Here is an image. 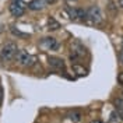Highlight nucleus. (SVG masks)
I'll return each mask as SVG.
<instances>
[{
	"label": "nucleus",
	"mask_w": 123,
	"mask_h": 123,
	"mask_svg": "<svg viewBox=\"0 0 123 123\" xmlns=\"http://www.w3.org/2000/svg\"><path fill=\"white\" fill-rule=\"evenodd\" d=\"M17 50L18 49L14 42H8L6 45H3V48L0 49V59L3 62H10L11 59H14Z\"/></svg>",
	"instance_id": "f257e3e1"
},
{
	"label": "nucleus",
	"mask_w": 123,
	"mask_h": 123,
	"mask_svg": "<svg viewBox=\"0 0 123 123\" xmlns=\"http://www.w3.org/2000/svg\"><path fill=\"white\" fill-rule=\"evenodd\" d=\"M14 57L20 66H32L35 63V57L31 56L27 50H17Z\"/></svg>",
	"instance_id": "f03ea898"
},
{
	"label": "nucleus",
	"mask_w": 123,
	"mask_h": 123,
	"mask_svg": "<svg viewBox=\"0 0 123 123\" xmlns=\"http://www.w3.org/2000/svg\"><path fill=\"white\" fill-rule=\"evenodd\" d=\"M87 18L88 21H91L92 24H101L104 21V17H102V13H101V8L97 7V6H91L87 11Z\"/></svg>",
	"instance_id": "7ed1b4c3"
},
{
	"label": "nucleus",
	"mask_w": 123,
	"mask_h": 123,
	"mask_svg": "<svg viewBox=\"0 0 123 123\" xmlns=\"http://www.w3.org/2000/svg\"><path fill=\"white\" fill-rule=\"evenodd\" d=\"M8 10H10V13L14 15V17H21L25 13V6H24V3H21L20 0H13L10 3V6H8Z\"/></svg>",
	"instance_id": "20e7f679"
},
{
	"label": "nucleus",
	"mask_w": 123,
	"mask_h": 123,
	"mask_svg": "<svg viewBox=\"0 0 123 123\" xmlns=\"http://www.w3.org/2000/svg\"><path fill=\"white\" fill-rule=\"evenodd\" d=\"M39 46L42 48V49H45V50H56L57 48H59V43H57V41L55 38H43L41 42H39Z\"/></svg>",
	"instance_id": "39448f33"
},
{
	"label": "nucleus",
	"mask_w": 123,
	"mask_h": 123,
	"mask_svg": "<svg viewBox=\"0 0 123 123\" xmlns=\"http://www.w3.org/2000/svg\"><path fill=\"white\" fill-rule=\"evenodd\" d=\"M67 13H69L70 18L73 20H80V21H84L87 18V13L81 8H67Z\"/></svg>",
	"instance_id": "423d86ee"
},
{
	"label": "nucleus",
	"mask_w": 123,
	"mask_h": 123,
	"mask_svg": "<svg viewBox=\"0 0 123 123\" xmlns=\"http://www.w3.org/2000/svg\"><path fill=\"white\" fill-rule=\"evenodd\" d=\"M49 66L50 67H53V69H57V70H64V62L62 60L60 57H49Z\"/></svg>",
	"instance_id": "0eeeda50"
},
{
	"label": "nucleus",
	"mask_w": 123,
	"mask_h": 123,
	"mask_svg": "<svg viewBox=\"0 0 123 123\" xmlns=\"http://www.w3.org/2000/svg\"><path fill=\"white\" fill-rule=\"evenodd\" d=\"M46 6L45 0H32L30 4H28V7L30 10H34V11H38V10H43Z\"/></svg>",
	"instance_id": "6e6552de"
},
{
	"label": "nucleus",
	"mask_w": 123,
	"mask_h": 123,
	"mask_svg": "<svg viewBox=\"0 0 123 123\" xmlns=\"http://www.w3.org/2000/svg\"><path fill=\"white\" fill-rule=\"evenodd\" d=\"M48 27H49V30L56 31V30H59V28H60V24L57 23L53 17H49V20H48Z\"/></svg>",
	"instance_id": "1a4fd4ad"
},
{
	"label": "nucleus",
	"mask_w": 123,
	"mask_h": 123,
	"mask_svg": "<svg viewBox=\"0 0 123 123\" xmlns=\"http://www.w3.org/2000/svg\"><path fill=\"white\" fill-rule=\"evenodd\" d=\"M69 117L73 120V122H80V120H81V113L74 111V112H70L69 113Z\"/></svg>",
	"instance_id": "9d476101"
},
{
	"label": "nucleus",
	"mask_w": 123,
	"mask_h": 123,
	"mask_svg": "<svg viewBox=\"0 0 123 123\" xmlns=\"http://www.w3.org/2000/svg\"><path fill=\"white\" fill-rule=\"evenodd\" d=\"M120 116H119V113L117 112H112L111 113V119H109V123H120Z\"/></svg>",
	"instance_id": "9b49d317"
},
{
	"label": "nucleus",
	"mask_w": 123,
	"mask_h": 123,
	"mask_svg": "<svg viewBox=\"0 0 123 123\" xmlns=\"http://www.w3.org/2000/svg\"><path fill=\"white\" fill-rule=\"evenodd\" d=\"M73 70L76 71L78 76H84L85 73H87V70H85L84 67H81V66H78V64H74V66H73Z\"/></svg>",
	"instance_id": "f8f14e48"
},
{
	"label": "nucleus",
	"mask_w": 123,
	"mask_h": 123,
	"mask_svg": "<svg viewBox=\"0 0 123 123\" xmlns=\"http://www.w3.org/2000/svg\"><path fill=\"white\" fill-rule=\"evenodd\" d=\"M113 104H115L116 109L120 112V111H123V98H116L115 101H113Z\"/></svg>",
	"instance_id": "ddd939ff"
},
{
	"label": "nucleus",
	"mask_w": 123,
	"mask_h": 123,
	"mask_svg": "<svg viewBox=\"0 0 123 123\" xmlns=\"http://www.w3.org/2000/svg\"><path fill=\"white\" fill-rule=\"evenodd\" d=\"M117 81H119V84L123 85V71L122 73H119V76H117Z\"/></svg>",
	"instance_id": "4468645a"
},
{
	"label": "nucleus",
	"mask_w": 123,
	"mask_h": 123,
	"mask_svg": "<svg viewBox=\"0 0 123 123\" xmlns=\"http://www.w3.org/2000/svg\"><path fill=\"white\" fill-rule=\"evenodd\" d=\"M119 60H120V63H122V66H123V49L119 52Z\"/></svg>",
	"instance_id": "2eb2a0df"
},
{
	"label": "nucleus",
	"mask_w": 123,
	"mask_h": 123,
	"mask_svg": "<svg viewBox=\"0 0 123 123\" xmlns=\"http://www.w3.org/2000/svg\"><path fill=\"white\" fill-rule=\"evenodd\" d=\"M1 101H3V88L0 85V104H1Z\"/></svg>",
	"instance_id": "dca6fc26"
},
{
	"label": "nucleus",
	"mask_w": 123,
	"mask_h": 123,
	"mask_svg": "<svg viewBox=\"0 0 123 123\" xmlns=\"http://www.w3.org/2000/svg\"><path fill=\"white\" fill-rule=\"evenodd\" d=\"M117 113H119V116H120V119H122V120H123V111H120V112L117 111Z\"/></svg>",
	"instance_id": "f3484780"
},
{
	"label": "nucleus",
	"mask_w": 123,
	"mask_h": 123,
	"mask_svg": "<svg viewBox=\"0 0 123 123\" xmlns=\"http://www.w3.org/2000/svg\"><path fill=\"white\" fill-rule=\"evenodd\" d=\"M53 1H55V0H45L46 4H49V3H53Z\"/></svg>",
	"instance_id": "a211bd4d"
},
{
	"label": "nucleus",
	"mask_w": 123,
	"mask_h": 123,
	"mask_svg": "<svg viewBox=\"0 0 123 123\" xmlns=\"http://www.w3.org/2000/svg\"><path fill=\"white\" fill-rule=\"evenodd\" d=\"M119 6L123 8V0H119Z\"/></svg>",
	"instance_id": "6ab92c4d"
},
{
	"label": "nucleus",
	"mask_w": 123,
	"mask_h": 123,
	"mask_svg": "<svg viewBox=\"0 0 123 123\" xmlns=\"http://www.w3.org/2000/svg\"><path fill=\"white\" fill-rule=\"evenodd\" d=\"M92 123H104V122H101V120H95V122H92Z\"/></svg>",
	"instance_id": "aec40b11"
},
{
	"label": "nucleus",
	"mask_w": 123,
	"mask_h": 123,
	"mask_svg": "<svg viewBox=\"0 0 123 123\" xmlns=\"http://www.w3.org/2000/svg\"><path fill=\"white\" fill-rule=\"evenodd\" d=\"M122 46H123V38H122Z\"/></svg>",
	"instance_id": "412c9836"
},
{
	"label": "nucleus",
	"mask_w": 123,
	"mask_h": 123,
	"mask_svg": "<svg viewBox=\"0 0 123 123\" xmlns=\"http://www.w3.org/2000/svg\"><path fill=\"white\" fill-rule=\"evenodd\" d=\"M122 95H123V92H122Z\"/></svg>",
	"instance_id": "4be33fe9"
}]
</instances>
